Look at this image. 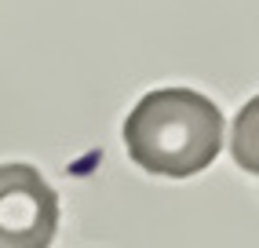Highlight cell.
<instances>
[{"instance_id": "1", "label": "cell", "mask_w": 259, "mask_h": 248, "mask_svg": "<svg viewBox=\"0 0 259 248\" xmlns=\"http://www.w3.org/2000/svg\"><path fill=\"white\" fill-rule=\"evenodd\" d=\"M124 146L143 172L186 179L219 157L223 113L194 88H157L124 117Z\"/></svg>"}, {"instance_id": "2", "label": "cell", "mask_w": 259, "mask_h": 248, "mask_svg": "<svg viewBox=\"0 0 259 248\" xmlns=\"http://www.w3.org/2000/svg\"><path fill=\"white\" fill-rule=\"evenodd\" d=\"M59 230V193L33 164H0V248H48Z\"/></svg>"}]
</instances>
